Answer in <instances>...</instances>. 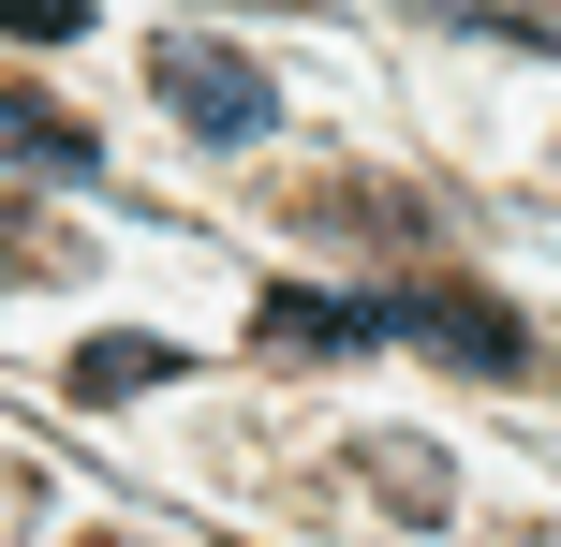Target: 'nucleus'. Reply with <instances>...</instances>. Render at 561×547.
Segmentation results:
<instances>
[{"mask_svg":"<svg viewBox=\"0 0 561 547\" xmlns=\"http://www.w3.org/2000/svg\"><path fill=\"white\" fill-rule=\"evenodd\" d=\"M178 371V341H89L75 355V400H118V385H163Z\"/></svg>","mask_w":561,"mask_h":547,"instance_id":"nucleus-4","label":"nucleus"},{"mask_svg":"<svg viewBox=\"0 0 561 547\" xmlns=\"http://www.w3.org/2000/svg\"><path fill=\"white\" fill-rule=\"evenodd\" d=\"M0 30H15V45H75L89 0H0Z\"/></svg>","mask_w":561,"mask_h":547,"instance_id":"nucleus-6","label":"nucleus"},{"mask_svg":"<svg viewBox=\"0 0 561 547\" xmlns=\"http://www.w3.org/2000/svg\"><path fill=\"white\" fill-rule=\"evenodd\" d=\"M369 341H428V355H473V371H517L533 326L503 296H473V282H414V296H369Z\"/></svg>","mask_w":561,"mask_h":547,"instance_id":"nucleus-2","label":"nucleus"},{"mask_svg":"<svg viewBox=\"0 0 561 547\" xmlns=\"http://www.w3.org/2000/svg\"><path fill=\"white\" fill-rule=\"evenodd\" d=\"M0 178H89V118L30 104V89H0Z\"/></svg>","mask_w":561,"mask_h":547,"instance_id":"nucleus-3","label":"nucleus"},{"mask_svg":"<svg viewBox=\"0 0 561 547\" xmlns=\"http://www.w3.org/2000/svg\"><path fill=\"white\" fill-rule=\"evenodd\" d=\"M148 89H163V104L193 118L207 148H237V134H266V118H280V89H266V59H237V45H207V30H178V45H148Z\"/></svg>","mask_w":561,"mask_h":547,"instance_id":"nucleus-1","label":"nucleus"},{"mask_svg":"<svg viewBox=\"0 0 561 547\" xmlns=\"http://www.w3.org/2000/svg\"><path fill=\"white\" fill-rule=\"evenodd\" d=\"M30 533V474H0V547H15Z\"/></svg>","mask_w":561,"mask_h":547,"instance_id":"nucleus-7","label":"nucleus"},{"mask_svg":"<svg viewBox=\"0 0 561 547\" xmlns=\"http://www.w3.org/2000/svg\"><path fill=\"white\" fill-rule=\"evenodd\" d=\"M444 30H488V45H561V15L547 0H428Z\"/></svg>","mask_w":561,"mask_h":547,"instance_id":"nucleus-5","label":"nucleus"}]
</instances>
